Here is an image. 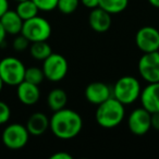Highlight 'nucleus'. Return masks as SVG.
Returning a JSON list of instances; mask_svg holds the SVG:
<instances>
[{
	"label": "nucleus",
	"instance_id": "1",
	"mask_svg": "<svg viewBox=\"0 0 159 159\" xmlns=\"http://www.w3.org/2000/svg\"><path fill=\"white\" fill-rule=\"evenodd\" d=\"M83 128L82 117L72 109L63 108L55 111L50 118L49 129L60 139H71L81 133Z\"/></svg>",
	"mask_w": 159,
	"mask_h": 159
},
{
	"label": "nucleus",
	"instance_id": "2",
	"mask_svg": "<svg viewBox=\"0 0 159 159\" xmlns=\"http://www.w3.org/2000/svg\"><path fill=\"white\" fill-rule=\"evenodd\" d=\"M124 115H125L124 105L112 96L106 102L98 105L95 118L97 123L102 128L112 129L121 123Z\"/></svg>",
	"mask_w": 159,
	"mask_h": 159
},
{
	"label": "nucleus",
	"instance_id": "3",
	"mask_svg": "<svg viewBox=\"0 0 159 159\" xmlns=\"http://www.w3.org/2000/svg\"><path fill=\"white\" fill-rule=\"evenodd\" d=\"M141 92L142 89L139 80L134 76L125 75L120 77L116 82L112 89V95L116 99L125 106L136 102L141 96Z\"/></svg>",
	"mask_w": 159,
	"mask_h": 159
},
{
	"label": "nucleus",
	"instance_id": "4",
	"mask_svg": "<svg viewBox=\"0 0 159 159\" xmlns=\"http://www.w3.org/2000/svg\"><path fill=\"white\" fill-rule=\"evenodd\" d=\"M25 66L16 57L3 58L0 61V76L3 83L10 86H18L24 81Z\"/></svg>",
	"mask_w": 159,
	"mask_h": 159
},
{
	"label": "nucleus",
	"instance_id": "5",
	"mask_svg": "<svg viewBox=\"0 0 159 159\" xmlns=\"http://www.w3.org/2000/svg\"><path fill=\"white\" fill-rule=\"evenodd\" d=\"M21 34L31 43L47 40L51 35V25L46 19L36 16L23 22Z\"/></svg>",
	"mask_w": 159,
	"mask_h": 159
},
{
	"label": "nucleus",
	"instance_id": "6",
	"mask_svg": "<svg viewBox=\"0 0 159 159\" xmlns=\"http://www.w3.org/2000/svg\"><path fill=\"white\" fill-rule=\"evenodd\" d=\"M42 69L44 71L45 79L49 80L50 82H59L66 77L69 64L62 55L52 52L44 60Z\"/></svg>",
	"mask_w": 159,
	"mask_h": 159
},
{
	"label": "nucleus",
	"instance_id": "7",
	"mask_svg": "<svg viewBox=\"0 0 159 159\" xmlns=\"http://www.w3.org/2000/svg\"><path fill=\"white\" fill-rule=\"evenodd\" d=\"M2 142L9 149H21L27 144L30 133L26 126L20 123H12L6 126L2 132Z\"/></svg>",
	"mask_w": 159,
	"mask_h": 159
},
{
	"label": "nucleus",
	"instance_id": "8",
	"mask_svg": "<svg viewBox=\"0 0 159 159\" xmlns=\"http://www.w3.org/2000/svg\"><path fill=\"white\" fill-rule=\"evenodd\" d=\"M137 68L144 81L147 83L159 82V50L144 53Z\"/></svg>",
	"mask_w": 159,
	"mask_h": 159
},
{
	"label": "nucleus",
	"instance_id": "9",
	"mask_svg": "<svg viewBox=\"0 0 159 159\" xmlns=\"http://www.w3.org/2000/svg\"><path fill=\"white\" fill-rule=\"evenodd\" d=\"M135 44L144 53L159 50V31L154 26H144L135 35Z\"/></svg>",
	"mask_w": 159,
	"mask_h": 159
},
{
	"label": "nucleus",
	"instance_id": "10",
	"mask_svg": "<svg viewBox=\"0 0 159 159\" xmlns=\"http://www.w3.org/2000/svg\"><path fill=\"white\" fill-rule=\"evenodd\" d=\"M129 130L134 135H144L152 128L150 123V112L145 108H137L130 113L128 119Z\"/></svg>",
	"mask_w": 159,
	"mask_h": 159
},
{
	"label": "nucleus",
	"instance_id": "11",
	"mask_svg": "<svg viewBox=\"0 0 159 159\" xmlns=\"http://www.w3.org/2000/svg\"><path fill=\"white\" fill-rule=\"evenodd\" d=\"M84 95L87 102L93 105H97V106L113 96L112 89L102 82L89 83L85 89Z\"/></svg>",
	"mask_w": 159,
	"mask_h": 159
},
{
	"label": "nucleus",
	"instance_id": "12",
	"mask_svg": "<svg viewBox=\"0 0 159 159\" xmlns=\"http://www.w3.org/2000/svg\"><path fill=\"white\" fill-rule=\"evenodd\" d=\"M141 104L148 112L159 111V82L148 83V85L141 92Z\"/></svg>",
	"mask_w": 159,
	"mask_h": 159
},
{
	"label": "nucleus",
	"instance_id": "13",
	"mask_svg": "<svg viewBox=\"0 0 159 159\" xmlns=\"http://www.w3.org/2000/svg\"><path fill=\"white\" fill-rule=\"evenodd\" d=\"M89 23L92 30L97 33H105L111 26V14L102 8L97 7L92 9L89 16Z\"/></svg>",
	"mask_w": 159,
	"mask_h": 159
},
{
	"label": "nucleus",
	"instance_id": "14",
	"mask_svg": "<svg viewBox=\"0 0 159 159\" xmlns=\"http://www.w3.org/2000/svg\"><path fill=\"white\" fill-rule=\"evenodd\" d=\"M16 87H18L16 95H18L19 100L23 105L32 106V105H35L39 100L40 91L38 89V85L23 81Z\"/></svg>",
	"mask_w": 159,
	"mask_h": 159
},
{
	"label": "nucleus",
	"instance_id": "15",
	"mask_svg": "<svg viewBox=\"0 0 159 159\" xmlns=\"http://www.w3.org/2000/svg\"><path fill=\"white\" fill-rule=\"evenodd\" d=\"M26 129L30 135L34 136H40L43 135L50 126V119L43 112H34L29 118L26 123Z\"/></svg>",
	"mask_w": 159,
	"mask_h": 159
},
{
	"label": "nucleus",
	"instance_id": "16",
	"mask_svg": "<svg viewBox=\"0 0 159 159\" xmlns=\"http://www.w3.org/2000/svg\"><path fill=\"white\" fill-rule=\"evenodd\" d=\"M0 21L2 23L7 34L10 35H18L21 34L24 21L21 19L16 10H8L3 13V16L0 18Z\"/></svg>",
	"mask_w": 159,
	"mask_h": 159
},
{
	"label": "nucleus",
	"instance_id": "17",
	"mask_svg": "<svg viewBox=\"0 0 159 159\" xmlns=\"http://www.w3.org/2000/svg\"><path fill=\"white\" fill-rule=\"evenodd\" d=\"M66 102H68V95L62 89H55L49 92L47 104L53 112L66 108Z\"/></svg>",
	"mask_w": 159,
	"mask_h": 159
},
{
	"label": "nucleus",
	"instance_id": "18",
	"mask_svg": "<svg viewBox=\"0 0 159 159\" xmlns=\"http://www.w3.org/2000/svg\"><path fill=\"white\" fill-rule=\"evenodd\" d=\"M30 52L34 59L44 61L47 57L52 53V49L50 45L47 43V40H42V42L32 43L30 46Z\"/></svg>",
	"mask_w": 159,
	"mask_h": 159
},
{
	"label": "nucleus",
	"instance_id": "19",
	"mask_svg": "<svg viewBox=\"0 0 159 159\" xmlns=\"http://www.w3.org/2000/svg\"><path fill=\"white\" fill-rule=\"evenodd\" d=\"M16 11L21 16L23 21L32 19L34 16H38V8L33 2V0H24V1H20L16 6Z\"/></svg>",
	"mask_w": 159,
	"mask_h": 159
},
{
	"label": "nucleus",
	"instance_id": "20",
	"mask_svg": "<svg viewBox=\"0 0 159 159\" xmlns=\"http://www.w3.org/2000/svg\"><path fill=\"white\" fill-rule=\"evenodd\" d=\"M129 0H99V7L110 14H118L128 8Z\"/></svg>",
	"mask_w": 159,
	"mask_h": 159
},
{
	"label": "nucleus",
	"instance_id": "21",
	"mask_svg": "<svg viewBox=\"0 0 159 159\" xmlns=\"http://www.w3.org/2000/svg\"><path fill=\"white\" fill-rule=\"evenodd\" d=\"M44 79H45V74L43 69L36 68V66H31V68H27L25 70L24 81H26V82L39 85L44 81Z\"/></svg>",
	"mask_w": 159,
	"mask_h": 159
},
{
	"label": "nucleus",
	"instance_id": "22",
	"mask_svg": "<svg viewBox=\"0 0 159 159\" xmlns=\"http://www.w3.org/2000/svg\"><path fill=\"white\" fill-rule=\"evenodd\" d=\"M80 0H58L57 9L63 14H71L77 9Z\"/></svg>",
	"mask_w": 159,
	"mask_h": 159
},
{
	"label": "nucleus",
	"instance_id": "23",
	"mask_svg": "<svg viewBox=\"0 0 159 159\" xmlns=\"http://www.w3.org/2000/svg\"><path fill=\"white\" fill-rule=\"evenodd\" d=\"M33 2L36 5L39 11H52L57 8L58 0H33Z\"/></svg>",
	"mask_w": 159,
	"mask_h": 159
},
{
	"label": "nucleus",
	"instance_id": "24",
	"mask_svg": "<svg viewBox=\"0 0 159 159\" xmlns=\"http://www.w3.org/2000/svg\"><path fill=\"white\" fill-rule=\"evenodd\" d=\"M30 40L27 39L26 37H25L24 35H22V34H20L18 36H16V38H14L13 40V48L16 51H24L25 49H27V47L30 46Z\"/></svg>",
	"mask_w": 159,
	"mask_h": 159
},
{
	"label": "nucleus",
	"instance_id": "25",
	"mask_svg": "<svg viewBox=\"0 0 159 159\" xmlns=\"http://www.w3.org/2000/svg\"><path fill=\"white\" fill-rule=\"evenodd\" d=\"M10 116H11L10 107L5 102L0 100V125L7 123L10 119Z\"/></svg>",
	"mask_w": 159,
	"mask_h": 159
},
{
	"label": "nucleus",
	"instance_id": "26",
	"mask_svg": "<svg viewBox=\"0 0 159 159\" xmlns=\"http://www.w3.org/2000/svg\"><path fill=\"white\" fill-rule=\"evenodd\" d=\"M84 7L89 8V9H95V8L99 7V0H80Z\"/></svg>",
	"mask_w": 159,
	"mask_h": 159
},
{
	"label": "nucleus",
	"instance_id": "27",
	"mask_svg": "<svg viewBox=\"0 0 159 159\" xmlns=\"http://www.w3.org/2000/svg\"><path fill=\"white\" fill-rule=\"evenodd\" d=\"M50 159H73L72 155L66 152H58L50 156Z\"/></svg>",
	"mask_w": 159,
	"mask_h": 159
},
{
	"label": "nucleus",
	"instance_id": "28",
	"mask_svg": "<svg viewBox=\"0 0 159 159\" xmlns=\"http://www.w3.org/2000/svg\"><path fill=\"white\" fill-rule=\"evenodd\" d=\"M150 123L152 128H154L155 130H159V111L150 113Z\"/></svg>",
	"mask_w": 159,
	"mask_h": 159
},
{
	"label": "nucleus",
	"instance_id": "29",
	"mask_svg": "<svg viewBox=\"0 0 159 159\" xmlns=\"http://www.w3.org/2000/svg\"><path fill=\"white\" fill-rule=\"evenodd\" d=\"M8 10H9V1L8 0H0V18Z\"/></svg>",
	"mask_w": 159,
	"mask_h": 159
},
{
	"label": "nucleus",
	"instance_id": "30",
	"mask_svg": "<svg viewBox=\"0 0 159 159\" xmlns=\"http://www.w3.org/2000/svg\"><path fill=\"white\" fill-rule=\"evenodd\" d=\"M6 35H7V32H6L2 23H1V21H0V46L3 44V42H5Z\"/></svg>",
	"mask_w": 159,
	"mask_h": 159
},
{
	"label": "nucleus",
	"instance_id": "31",
	"mask_svg": "<svg viewBox=\"0 0 159 159\" xmlns=\"http://www.w3.org/2000/svg\"><path fill=\"white\" fill-rule=\"evenodd\" d=\"M148 2L155 8H158L159 9V0H148Z\"/></svg>",
	"mask_w": 159,
	"mask_h": 159
},
{
	"label": "nucleus",
	"instance_id": "32",
	"mask_svg": "<svg viewBox=\"0 0 159 159\" xmlns=\"http://www.w3.org/2000/svg\"><path fill=\"white\" fill-rule=\"evenodd\" d=\"M3 85H5V83H3L2 79H1V76H0V92L2 91V89H3Z\"/></svg>",
	"mask_w": 159,
	"mask_h": 159
},
{
	"label": "nucleus",
	"instance_id": "33",
	"mask_svg": "<svg viewBox=\"0 0 159 159\" xmlns=\"http://www.w3.org/2000/svg\"><path fill=\"white\" fill-rule=\"evenodd\" d=\"M16 1H18V2H20V1H24V0H16Z\"/></svg>",
	"mask_w": 159,
	"mask_h": 159
}]
</instances>
